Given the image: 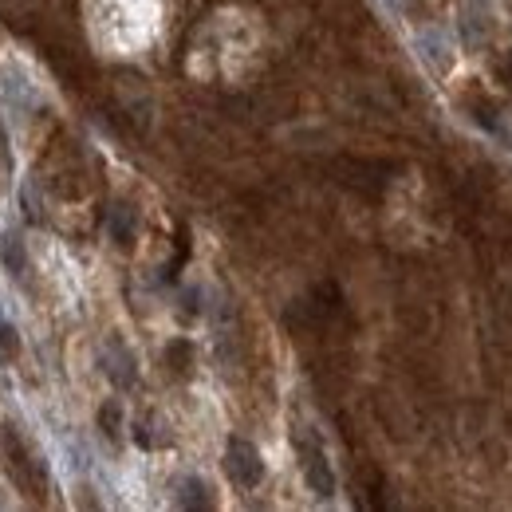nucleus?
<instances>
[{
    "label": "nucleus",
    "mask_w": 512,
    "mask_h": 512,
    "mask_svg": "<svg viewBox=\"0 0 512 512\" xmlns=\"http://www.w3.org/2000/svg\"><path fill=\"white\" fill-rule=\"evenodd\" d=\"M0 442H4V453H8V465H12V473L20 477V485L28 489V493H36V497H44V489L52 485L48 481V473H44V465H40V457L32 453V449L20 442V434L12 430V426H4V434H0Z\"/></svg>",
    "instance_id": "1"
},
{
    "label": "nucleus",
    "mask_w": 512,
    "mask_h": 512,
    "mask_svg": "<svg viewBox=\"0 0 512 512\" xmlns=\"http://www.w3.org/2000/svg\"><path fill=\"white\" fill-rule=\"evenodd\" d=\"M225 469L237 485L245 489H256L260 477H264V465H260V453H256L249 442H229V453H225Z\"/></svg>",
    "instance_id": "2"
},
{
    "label": "nucleus",
    "mask_w": 512,
    "mask_h": 512,
    "mask_svg": "<svg viewBox=\"0 0 512 512\" xmlns=\"http://www.w3.org/2000/svg\"><path fill=\"white\" fill-rule=\"evenodd\" d=\"M304 473H308L312 493H320V497L335 493V473H331V461L323 457L320 446H304Z\"/></svg>",
    "instance_id": "3"
},
{
    "label": "nucleus",
    "mask_w": 512,
    "mask_h": 512,
    "mask_svg": "<svg viewBox=\"0 0 512 512\" xmlns=\"http://www.w3.org/2000/svg\"><path fill=\"white\" fill-rule=\"evenodd\" d=\"M0 260H4V268H8L12 276H28V253H24V241H20L12 229H4V233H0Z\"/></svg>",
    "instance_id": "4"
},
{
    "label": "nucleus",
    "mask_w": 512,
    "mask_h": 512,
    "mask_svg": "<svg viewBox=\"0 0 512 512\" xmlns=\"http://www.w3.org/2000/svg\"><path fill=\"white\" fill-rule=\"evenodd\" d=\"M107 229H111V237H115L119 245H130V237H134V217H130L127 205H115V209L107 213Z\"/></svg>",
    "instance_id": "5"
},
{
    "label": "nucleus",
    "mask_w": 512,
    "mask_h": 512,
    "mask_svg": "<svg viewBox=\"0 0 512 512\" xmlns=\"http://www.w3.org/2000/svg\"><path fill=\"white\" fill-rule=\"evenodd\" d=\"M16 351H20V335H16V327L0 316V359L4 363H12L16 359Z\"/></svg>",
    "instance_id": "6"
},
{
    "label": "nucleus",
    "mask_w": 512,
    "mask_h": 512,
    "mask_svg": "<svg viewBox=\"0 0 512 512\" xmlns=\"http://www.w3.org/2000/svg\"><path fill=\"white\" fill-rule=\"evenodd\" d=\"M201 493H209V489H201V481H190V485H186L182 505H205V497H201Z\"/></svg>",
    "instance_id": "7"
}]
</instances>
